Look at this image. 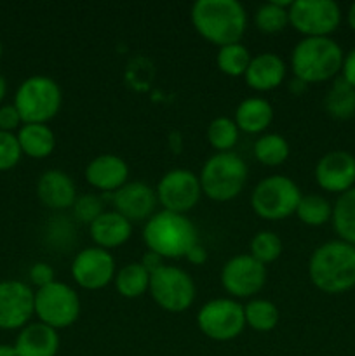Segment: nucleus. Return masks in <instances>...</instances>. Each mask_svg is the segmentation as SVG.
Here are the masks:
<instances>
[{"label": "nucleus", "mask_w": 355, "mask_h": 356, "mask_svg": "<svg viewBox=\"0 0 355 356\" xmlns=\"http://www.w3.org/2000/svg\"><path fill=\"white\" fill-rule=\"evenodd\" d=\"M274 108L263 97H246L235 110L233 122L246 134H261L274 122Z\"/></svg>", "instance_id": "5701e85b"}, {"label": "nucleus", "mask_w": 355, "mask_h": 356, "mask_svg": "<svg viewBox=\"0 0 355 356\" xmlns=\"http://www.w3.org/2000/svg\"><path fill=\"white\" fill-rule=\"evenodd\" d=\"M143 242L146 249L164 259H184L191 247L198 243V235L187 216L162 209L145 222Z\"/></svg>", "instance_id": "7ed1b4c3"}, {"label": "nucleus", "mask_w": 355, "mask_h": 356, "mask_svg": "<svg viewBox=\"0 0 355 356\" xmlns=\"http://www.w3.org/2000/svg\"><path fill=\"white\" fill-rule=\"evenodd\" d=\"M61 87L45 75L28 76L14 94V106L19 111L23 124H47L61 110Z\"/></svg>", "instance_id": "423d86ee"}, {"label": "nucleus", "mask_w": 355, "mask_h": 356, "mask_svg": "<svg viewBox=\"0 0 355 356\" xmlns=\"http://www.w3.org/2000/svg\"><path fill=\"white\" fill-rule=\"evenodd\" d=\"M155 193L164 211L187 216L200 200L202 188L197 174L187 169H173L160 177Z\"/></svg>", "instance_id": "f8f14e48"}, {"label": "nucleus", "mask_w": 355, "mask_h": 356, "mask_svg": "<svg viewBox=\"0 0 355 356\" xmlns=\"http://www.w3.org/2000/svg\"><path fill=\"white\" fill-rule=\"evenodd\" d=\"M164 261L166 259H164V257H160L159 254L152 252V250H146V254L143 256V259H141V264L145 266V270L148 271L150 275H153L155 271H159L164 264H166Z\"/></svg>", "instance_id": "ea45409f"}, {"label": "nucleus", "mask_w": 355, "mask_h": 356, "mask_svg": "<svg viewBox=\"0 0 355 356\" xmlns=\"http://www.w3.org/2000/svg\"><path fill=\"white\" fill-rule=\"evenodd\" d=\"M152 275L145 270L141 263H129L115 273L113 285L118 296L125 299H138L145 296L150 289Z\"/></svg>", "instance_id": "a878e982"}, {"label": "nucleus", "mask_w": 355, "mask_h": 356, "mask_svg": "<svg viewBox=\"0 0 355 356\" xmlns=\"http://www.w3.org/2000/svg\"><path fill=\"white\" fill-rule=\"evenodd\" d=\"M341 23V9L334 0H294L289 7V24L303 38L331 37Z\"/></svg>", "instance_id": "9b49d317"}, {"label": "nucleus", "mask_w": 355, "mask_h": 356, "mask_svg": "<svg viewBox=\"0 0 355 356\" xmlns=\"http://www.w3.org/2000/svg\"><path fill=\"white\" fill-rule=\"evenodd\" d=\"M331 222L340 240L355 247V188L340 195L334 202Z\"/></svg>", "instance_id": "bb28decb"}, {"label": "nucleus", "mask_w": 355, "mask_h": 356, "mask_svg": "<svg viewBox=\"0 0 355 356\" xmlns=\"http://www.w3.org/2000/svg\"><path fill=\"white\" fill-rule=\"evenodd\" d=\"M282 249H284V245H282L281 236L274 232H268V229L258 232L249 243V254L265 266L275 263L281 257Z\"/></svg>", "instance_id": "72a5a7b5"}, {"label": "nucleus", "mask_w": 355, "mask_h": 356, "mask_svg": "<svg viewBox=\"0 0 355 356\" xmlns=\"http://www.w3.org/2000/svg\"><path fill=\"white\" fill-rule=\"evenodd\" d=\"M150 296L160 309L167 313H183L194 305L197 289L184 270L164 264L150 277Z\"/></svg>", "instance_id": "1a4fd4ad"}, {"label": "nucleus", "mask_w": 355, "mask_h": 356, "mask_svg": "<svg viewBox=\"0 0 355 356\" xmlns=\"http://www.w3.org/2000/svg\"><path fill=\"white\" fill-rule=\"evenodd\" d=\"M253 153L254 159L260 163H263V165L277 167L282 165L289 159L291 148H289V143L284 136L270 132V134L260 136L254 141Z\"/></svg>", "instance_id": "cd10ccee"}, {"label": "nucleus", "mask_w": 355, "mask_h": 356, "mask_svg": "<svg viewBox=\"0 0 355 356\" xmlns=\"http://www.w3.org/2000/svg\"><path fill=\"white\" fill-rule=\"evenodd\" d=\"M343 58V49L331 37L301 38L291 54L292 75L305 86L329 82L341 73Z\"/></svg>", "instance_id": "20e7f679"}, {"label": "nucleus", "mask_w": 355, "mask_h": 356, "mask_svg": "<svg viewBox=\"0 0 355 356\" xmlns=\"http://www.w3.org/2000/svg\"><path fill=\"white\" fill-rule=\"evenodd\" d=\"M16 136L21 153L30 159H47L56 148V136L47 124H23Z\"/></svg>", "instance_id": "b1692460"}, {"label": "nucleus", "mask_w": 355, "mask_h": 356, "mask_svg": "<svg viewBox=\"0 0 355 356\" xmlns=\"http://www.w3.org/2000/svg\"><path fill=\"white\" fill-rule=\"evenodd\" d=\"M35 316L51 329H68L80 316V298L70 285L54 280L35 291Z\"/></svg>", "instance_id": "6e6552de"}, {"label": "nucleus", "mask_w": 355, "mask_h": 356, "mask_svg": "<svg viewBox=\"0 0 355 356\" xmlns=\"http://www.w3.org/2000/svg\"><path fill=\"white\" fill-rule=\"evenodd\" d=\"M251 56L249 49L239 42V44H230L223 45L218 49V54H216V65L221 73L228 76H244V73L247 72V66H249Z\"/></svg>", "instance_id": "2f4dec72"}, {"label": "nucleus", "mask_w": 355, "mask_h": 356, "mask_svg": "<svg viewBox=\"0 0 355 356\" xmlns=\"http://www.w3.org/2000/svg\"><path fill=\"white\" fill-rule=\"evenodd\" d=\"M113 211L124 216L127 221H148L159 205L157 193L145 181H127L120 190L111 195Z\"/></svg>", "instance_id": "f3484780"}, {"label": "nucleus", "mask_w": 355, "mask_h": 356, "mask_svg": "<svg viewBox=\"0 0 355 356\" xmlns=\"http://www.w3.org/2000/svg\"><path fill=\"white\" fill-rule=\"evenodd\" d=\"M292 2H271L261 3L254 13V24L260 31L268 35L281 33L289 26V7Z\"/></svg>", "instance_id": "c85d7f7f"}, {"label": "nucleus", "mask_w": 355, "mask_h": 356, "mask_svg": "<svg viewBox=\"0 0 355 356\" xmlns=\"http://www.w3.org/2000/svg\"><path fill=\"white\" fill-rule=\"evenodd\" d=\"M341 79L355 89V47L348 54H345L343 66H341Z\"/></svg>", "instance_id": "58836bf2"}, {"label": "nucleus", "mask_w": 355, "mask_h": 356, "mask_svg": "<svg viewBox=\"0 0 355 356\" xmlns=\"http://www.w3.org/2000/svg\"><path fill=\"white\" fill-rule=\"evenodd\" d=\"M313 176L324 191L340 197L355 188V156L345 149L327 152L317 162Z\"/></svg>", "instance_id": "dca6fc26"}, {"label": "nucleus", "mask_w": 355, "mask_h": 356, "mask_svg": "<svg viewBox=\"0 0 355 356\" xmlns=\"http://www.w3.org/2000/svg\"><path fill=\"white\" fill-rule=\"evenodd\" d=\"M35 315V292L24 282H0V329L17 330Z\"/></svg>", "instance_id": "2eb2a0df"}, {"label": "nucleus", "mask_w": 355, "mask_h": 356, "mask_svg": "<svg viewBox=\"0 0 355 356\" xmlns=\"http://www.w3.org/2000/svg\"><path fill=\"white\" fill-rule=\"evenodd\" d=\"M84 176L94 190L104 195H113L129 181V165L122 156L101 153L87 163Z\"/></svg>", "instance_id": "a211bd4d"}, {"label": "nucleus", "mask_w": 355, "mask_h": 356, "mask_svg": "<svg viewBox=\"0 0 355 356\" xmlns=\"http://www.w3.org/2000/svg\"><path fill=\"white\" fill-rule=\"evenodd\" d=\"M308 277L313 287L329 296L345 294L355 287V247L331 240L312 252Z\"/></svg>", "instance_id": "f03ea898"}, {"label": "nucleus", "mask_w": 355, "mask_h": 356, "mask_svg": "<svg viewBox=\"0 0 355 356\" xmlns=\"http://www.w3.org/2000/svg\"><path fill=\"white\" fill-rule=\"evenodd\" d=\"M89 235L94 245L111 250L127 243L132 236V222L115 211H104L93 225H89Z\"/></svg>", "instance_id": "412c9836"}, {"label": "nucleus", "mask_w": 355, "mask_h": 356, "mask_svg": "<svg viewBox=\"0 0 355 356\" xmlns=\"http://www.w3.org/2000/svg\"><path fill=\"white\" fill-rule=\"evenodd\" d=\"M73 216L79 222H84V225H93L97 218L104 212V205L101 197L93 193H86L77 197L75 204L72 207Z\"/></svg>", "instance_id": "f704fd0d"}, {"label": "nucleus", "mask_w": 355, "mask_h": 356, "mask_svg": "<svg viewBox=\"0 0 355 356\" xmlns=\"http://www.w3.org/2000/svg\"><path fill=\"white\" fill-rule=\"evenodd\" d=\"M0 356H17L14 344H0Z\"/></svg>", "instance_id": "79ce46f5"}, {"label": "nucleus", "mask_w": 355, "mask_h": 356, "mask_svg": "<svg viewBox=\"0 0 355 356\" xmlns=\"http://www.w3.org/2000/svg\"><path fill=\"white\" fill-rule=\"evenodd\" d=\"M239 127L230 117H216L207 125V141L218 153L232 152L239 141Z\"/></svg>", "instance_id": "473e14b6"}, {"label": "nucleus", "mask_w": 355, "mask_h": 356, "mask_svg": "<svg viewBox=\"0 0 355 356\" xmlns=\"http://www.w3.org/2000/svg\"><path fill=\"white\" fill-rule=\"evenodd\" d=\"M267 266L258 263L251 254L233 256L223 264L221 285L232 298H254L267 284Z\"/></svg>", "instance_id": "ddd939ff"}, {"label": "nucleus", "mask_w": 355, "mask_h": 356, "mask_svg": "<svg viewBox=\"0 0 355 356\" xmlns=\"http://www.w3.org/2000/svg\"><path fill=\"white\" fill-rule=\"evenodd\" d=\"M195 31L216 47L239 44L247 28V14L239 0H197L190 9Z\"/></svg>", "instance_id": "f257e3e1"}, {"label": "nucleus", "mask_w": 355, "mask_h": 356, "mask_svg": "<svg viewBox=\"0 0 355 356\" xmlns=\"http://www.w3.org/2000/svg\"><path fill=\"white\" fill-rule=\"evenodd\" d=\"M14 348L17 356H56L59 351V334L45 323H28L17 334Z\"/></svg>", "instance_id": "4be33fe9"}, {"label": "nucleus", "mask_w": 355, "mask_h": 356, "mask_svg": "<svg viewBox=\"0 0 355 356\" xmlns=\"http://www.w3.org/2000/svg\"><path fill=\"white\" fill-rule=\"evenodd\" d=\"M21 153L17 136L13 132L0 131V172L14 169L19 163Z\"/></svg>", "instance_id": "c9c22d12"}, {"label": "nucleus", "mask_w": 355, "mask_h": 356, "mask_svg": "<svg viewBox=\"0 0 355 356\" xmlns=\"http://www.w3.org/2000/svg\"><path fill=\"white\" fill-rule=\"evenodd\" d=\"M324 110L334 120H348L355 115V89L343 79H334L324 97Z\"/></svg>", "instance_id": "393cba45"}, {"label": "nucleus", "mask_w": 355, "mask_h": 356, "mask_svg": "<svg viewBox=\"0 0 355 356\" xmlns=\"http://www.w3.org/2000/svg\"><path fill=\"white\" fill-rule=\"evenodd\" d=\"M301 197L303 193L291 177L274 174L254 186L251 193V207L254 214L265 221H282L296 214Z\"/></svg>", "instance_id": "0eeeda50"}, {"label": "nucleus", "mask_w": 355, "mask_h": 356, "mask_svg": "<svg viewBox=\"0 0 355 356\" xmlns=\"http://www.w3.org/2000/svg\"><path fill=\"white\" fill-rule=\"evenodd\" d=\"M23 120H21L19 111L16 110L14 104H3L0 106V131L3 132H13L19 131Z\"/></svg>", "instance_id": "e433bc0d"}, {"label": "nucleus", "mask_w": 355, "mask_h": 356, "mask_svg": "<svg viewBox=\"0 0 355 356\" xmlns=\"http://www.w3.org/2000/svg\"><path fill=\"white\" fill-rule=\"evenodd\" d=\"M296 218L303 225L319 228V226L327 225L331 221V218H333V205L322 195H303L298 204V209H296Z\"/></svg>", "instance_id": "c756f323"}, {"label": "nucleus", "mask_w": 355, "mask_h": 356, "mask_svg": "<svg viewBox=\"0 0 355 356\" xmlns=\"http://www.w3.org/2000/svg\"><path fill=\"white\" fill-rule=\"evenodd\" d=\"M287 75L285 61L275 52H261L253 56L247 72L244 73V80L247 86L258 92H270L282 86Z\"/></svg>", "instance_id": "6ab92c4d"}, {"label": "nucleus", "mask_w": 355, "mask_h": 356, "mask_svg": "<svg viewBox=\"0 0 355 356\" xmlns=\"http://www.w3.org/2000/svg\"><path fill=\"white\" fill-rule=\"evenodd\" d=\"M184 259H188L191 264H195V266H200V264H204L205 261H207V250H205L204 247L200 245V242H198L197 245L191 247V250L187 254Z\"/></svg>", "instance_id": "a19ab883"}, {"label": "nucleus", "mask_w": 355, "mask_h": 356, "mask_svg": "<svg viewBox=\"0 0 355 356\" xmlns=\"http://www.w3.org/2000/svg\"><path fill=\"white\" fill-rule=\"evenodd\" d=\"M28 277H30V282L35 287L42 289L54 282V270H52V266H49L47 263H35L33 266L30 268Z\"/></svg>", "instance_id": "4c0bfd02"}, {"label": "nucleus", "mask_w": 355, "mask_h": 356, "mask_svg": "<svg viewBox=\"0 0 355 356\" xmlns=\"http://www.w3.org/2000/svg\"><path fill=\"white\" fill-rule=\"evenodd\" d=\"M0 58H2V42H0Z\"/></svg>", "instance_id": "a18cd8bd"}, {"label": "nucleus", "mask_w": 355, "mask_h": 356, "mask_svg": "<svg viewBox=\"0 0 355 356\" xmlns=\"http://www.w3.org/2000/svg\"><path fill=\"white\" fill-rule=\"evenodd\" d=\"M246 162L237 153H214L202 165L198 181L202 195L214 202H230L242 193L247 183Z\"/></svg>", "instance_id": "39448f33"}, {"label": "nucleus", "mask_w": 355, "mask_h": 356, "mask_svg": "<svg viewBox=\"0 0 355 356\" xmlns=\"http://www.w3.org/2000/svg\"><path fill=\"white\" fill-rule=\"evenodd\" d=\"M37 197L52 211L72 209L77 200V186L72 177L58 169L45 170L37 181Z\"/></svg>", "instance_id": "aec40b11"}, {"label": "nucleus", "mask_w": 355, "mask_h": 356, "mask_svg": "<svg viewBox=\"0 0 355 356\" xmlns=\"http://www.w3.org/2000/svg\"><path fill=\"white\" fill-rule=\"evenodd\" d=\"M6 92H7V82H6V79L0 75V103H2L3 97H6Z\"/></svg>", "instance_id": "c03bdc74"}, {"label": "nucleus", "mask_w": 355, "mask_h": 356, "mask_svg": "<svg viewBox=\"0 0 355 356\" xmlns=\"http://www.w3.org/2000/svg\"><path fill=\"white\" fill-rule=\"evenodd\" d=\"M117 268L110 250L87 247L72 261V278L84 291H101L113 282Z\"/></svg>", "instance_id": "4468645a"}, {"label": "nucleus", "mask_w": 355, "mask_h": 356, "mask_svg": "<svg viewBox=\"0 0 355 356\" xmlns=\"http://www.w3.org/2000/svg\"><path fill=\"white\" fill-rule=\"evenodd\" d=\"M347 21H348V24H350V28H352V30L355 31V2L352 3V6H350V9H348V14H347Z\"/></svg>", "instance_id": "37998d69"}, {"label": "nucleus", "mask_w": 355, "mask_h": 356, "mask_svg": "<svg viewBox=\"0 0 355 356\" xmlns=\"http://www.w3.org/2000/svg\"><path fill=\"white\" fill-rule=\"evenodd\" d=\"M246 325L256 332H270L278 323V309L268 299H251L244 305Z\"/></svg>", "instance_id": "7c9ffc66"}, {"label": "nucleus", "mask_w": 355, "mask_h": 356, "mask_svg": "<svg viewBox=\"0 0 355 356\" xmlns=\"http://www.w3.org/2000/svg\"><path fill=\"white\" fill-rule=\"evenodd\" d=\"M197 327L207 339L228 343L246 329L244 305L232 298H218L205 302L197 313Z\"/></svg>", "instance_id": "9d476101"}]
</instances>
